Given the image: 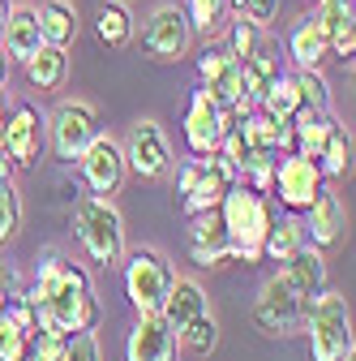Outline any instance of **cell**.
Masks as SVG:
<instances>
[{"label":"cell","instance_id":"cell-20","mask_svg":"<svg viewBox=\"0 0 356 361\" xmlns=\"http://www.w3.org/2000/svg\"><path fill=\"white\" fill-rule=\"evenodd\" d=\"M210 305H206V293H202V284L198 280H185V276H172V284H167V297H163V305H159V314L181 331L189 319H198V314H206Z\"/></svg>","mask_w":356,"mask_h":361},{"label":"cell","instance_id":"cell-41","mask_svg":"<svg viewBox=\"0 0 356 361\" xmlns=\"http://www.w3.org/2000/svg\"><path fill=\"white\" fill-rule=\"evenodd\" d=\"M9 82V56H5V48H0V86Z\"/></svg>","mask_w":356,"mask_h":361},{"label":"cell","instance_id":"cell-10","mask_svg":"<svg viewBox=\"0 0 356 361\" xmlns=\"http://www.w3.org/2000/svg\"><path fill=\"white\" fill-rule=\"evenodd\" d=\"M322 190H326V176H322L318 159H309L300 151L279 155V164H275V190L271 194H279V202L288 211H305Z\"/></svg>","mask_w":356,"mask_h":361},{"label":"cell","instance_id":"cell-14","mask_svg":"<svg viewBox=\"0 0 356 361\" xmlns=\"http://www.w3.org/2000/svg\"><path fill=\"white\" fill-rule=\"evenodd\" d=\"M189 43H193V26H189L185 9H176V5H159L142 30V48L155 61H181L189 52Z\"/></svg>","mask_w":356,"mask_h":361},{"label":"cell","instance_id":"cell-29","mask_svg":"<svg viewBox=\"0 0 356 361\" xmlns=\"http://www.w3.org/2000/svg\"><path fill=\"white\" fill-rule=\"evenodd\" d=\"M262 112H271V116H292L300 108V90H296V78H271L262 90V99H258Z\"/></svg>","mask_w":356,"mask_h":361},{"label":"cell","instance_id":"cell-44","mask_svg":"<svg viewBox=\"0 0 356 361\" xmlns=\"http://www.w3.org/2000/svg\"><path fill=\"white\" fill-rule=\"evenodd\" d=\"M0 125H5V99H0Z\"/></svg>","mask_w":356,"mask_h":361},{"label":"cell","instance_id":"cell-6","mask_svg":"<svg viewBox=\"0 0 356 361\" xmlns=\"http://www.w3.org/2000/svg\"><path fill=\"white\" fill-rule=\"evenodd\" d=\"M120 267H125V297H129V305L138 314H155L163 305V297H167L172 276H176L172 262L159 250L142 245V250H125Z\"/></svg>","mask_w":356,"mask_h":361},{"label":"cell","instance_id":"cell-19","mask_svg":"<svg viewBox=\"0 0 356 361\" xmlns=\"http://www.w3.org/2000/svg\"><path fill=\"white\" fill-rule=\"evenodd\" d=\"M284 280H288L305 301H314V297L326 288V258H322V250L300 245V250L284 262Z\"/></svg>","mask_w":356,"mask_h":361},{"label":"cell","instance_id":"cell-16","mask_svg":"<svg viewBox=\"0 0 356 361\" xmlns=\"http://www.w3.org/2000/svg\"><path fill=\"white\" fill-rule=\"evenodd\" d=\"M189 258L198 267H224L232 258V241H228L224 219H219V207L189 215Z\"/></svg>","mask_w":356,"mask_h":361},{"label":"cell","instance_id":"cell-25","mask_svg":"<svg viewBox=\"0 0 356 361\" xmlns=\"http://www.w3.org/2000/svg\"><path fill=\"white\" fill-rule=\"evenodd\" d=\"M288 52H292V61H296L300 69H318V65L331 56L318 18H300V22H296V30H292V39H288Z\"/></svg>","mask_w":356,"mask_h":361},{"label":"cell","instance_id":"cell-37","mask_svg":"<svg viewBox=\"0 0 356 361\" xmlns=\"http://www.w3.org/2000/svg\"><path fill=\"white\" fill-rule=\"evenodd\" d=\"M258 48H262V26H253V22L241 18V22L232 26V56H236V61H249Z\"/></svg>","mask_w":356,"mask_h":361},{"label":"cell","instance_id":"cell-23","mask_svg":"<svg viewBox=\"0 0 356 361\" xmlns=\"http://www.w3.org/2000/svg\"><path fill=\"white\" fill-rule=\"evenodd\" d=\"M22 65H26L30 86H39V90H61V86H65V78H69V48L43 43V48H39L34 56H26Z\"/></svg>","mask_w":356,"mask_h":361},{"label":"cell","instance_id":"cell-18","mask_svg":"<svg viewBox=\"0 0 356 361\" xmlns=\"http://www.w3.org/2000/svg\"><path fill=\"white\" fill-rule=\"evenodd\" d=\"M339 237H343V207L331 190H322L305 207V241L314 250H331V245H339Z\"/></svg>","mask_w":356,"mask_h":361},{"label":"cell","instance_id":"cell-26","mask_svg":"<svg viewBox=\"0 0 356 361\" xmlns=\"http://www.w3.org/2000/svg\"><path fill=\"white\" fill-rule=\"evenodd\" d=\"M300 245H309V241H305V224H300L296 215H275L271 233H266V241H262V258L288 262Z\"/></svg>","mask_w":356,"mask_h":361},{"label":"cell","instance_id":"cell-39","mask_svg":"<svg viewBox=\"0 0 356 361\" xmlns=\"http://www.w3.org/2000/svg\"><path fill=\"white\" fill-rule=\"evenodd\" d=\"M279 5H284V0H241L236 9H241V18H245V22H253V26H262V30H266V26L279 18Z\"/></svg>","mask_w":356,"mask_h":361},{"label":"cell","instance_id":"cell-31","mask_svg":"<svg viewBox=\"0 0 356 361\" xmlns=\"http://www.w3.org/2000/svg\"><path fill=\"white\" fill-rule=\"evenodd\" d=\"M18 228H22V194L13 185V176H5L0 180V245L13 241Z\"/></svg>","mask_w":356,"mask_h":361},{"label":"cell","instance_id":"cell-32","mask_svg":"<svg viewBox=\"0 0 356 361\" xmlns=\"http://www.w3.org/2000/svg\"><path fill=\"white\" fill-rule=\"evenodd\" d=\"M296 90H300V104L305 108H331V86L318 69H300L296 73Z\"/></svg>","mask_w":356,"mask_h":361},{"label":"cell","instance_id":"cell-35","mask_svg":"<svg viewBox=\"0 0 356 361\" xmlns=\"http://www.w3.org/2000/svg\"><path fill=\"white\" fill-rule=\"evenodd\" d=\"M26 344H30V336L0 314V361H26Z\"/></svg>","mask_w":356,"mask_h":361},{"label":"cell","instance_id":"cell-28","mask_svg":"<svg viewBox=\"0 0 356 361\" xmlns=\"http://www.w3.org/2000/svg\"><path fill=\"white\" fill-rule=\"evenodd\" d=\"M95 30L99 39L108 43V48H129V39H133V18H129V5H116V0H108V5L99 9L95 18Z\"/></svg>","mask_w":356,"mask_h":361},{"label":"cell","instance_id":"cell-22","mask_svg":"<svg viewBox=\"0 0 356 361\" xmlns=\"http://www.w3.org/2000/svg\"><path fill=\"white\" fill-rule=\"evenodd\" d=\"M339 121L331 116V108H296L292 112V133H296V151L300 155H309V159H318V151H322V142L331 138V129H335Z\"/></svg>","mask_w":356,"mask_h":361},{"label":"cell","instance_id":"cell-1","mask_svg":"<svg viewBox=\"0 0 356 361\" xmlns=\"http://www.w3.org/2000/svg\"><path fill=\"white\" fill-rule=\"evenodd\" d=\"M34 314L39 331L52 336H73L99 323V301H95V284L91 271L82 262L65 258L61 250H43L34 262V284L22 288Z\"/></svg>","mask_w":356,"mask_h":361},{"label":"cell","instance_id":"cell-11","mask_svg":"<svg viewBox=\"0 0 356 361\" xmlns=\"http://www.w3.org/2000/svg\"><path fill=\"white\" fill-rule=\"evenodd\" d=\"M120 151H125V168H133L146 180H159L172 172V142H167L159 121H138L129 129V142Z\"/></svg>","mask_w":356,"mask_h":361},{"label":"cell","instance_id":"cell-24","mask_svg":"<svg viewBox=\"0 0 356 361\" xmlns=\"http://www.w3.org/2000/svg\"><path fill=\"white\" fill-rule=\"evenodd\" d=\"M39 18V30H43V43H56V48H69L77 39V9L69 0H43L34 9Z\"/></svg>","mask_w":356,"mask_h":361},{"label":"cell","instance_id":"cell-34","mask_svg":"<svg viewBox=\"0 0 356 361\" xmlns=\"http://www.w3.org/2000/svg\"><path fill=\"white\" fill-rule=\"evenodd\" d=\"M65 336H52V331H34L30 344H26V361H65Z\"/></svg>","mask_w":356,"mask_h":361},{"label":"cell","instance_id":"cell-9","mask_svg":"<svg viewBox=\"0 0 356 361\" xmlns=\"http://www.w3.org/2000/svg\"><path fill=\"white\" fill-rule=\"evenodd\" d=\"M0 151L13 168H30L43 151H48V121L39 116L34 104H13L0 125Z\"/></svg>","mask_w":356,"mask_h":361},{"label":"cell","instance_id":"cell-5","mask_svg":"<svg viewBox=\"0 0 356 361\" xmlns=\"http://www.w3.org/2000/svg\"><path fill=\"white\" fill-rule=\"evenodd\" d=\"M241 180L236 164L224 159V155H198V159H185L176 168V194H181V211L193 215V211H210L224 202V194Z\"/></svg>","mask_w":356,"mask_h":361},{"label":"cell","instance_id":"cell-7","mask_svg":"<svg viewBox=\"0 0 356 361\" xmlns=\"http://www.w3.org/2000/svg\"><path fill=\"white\" fill-rule=\"evenodd\" d=\"M305 310H309V301L284 280V271H279V276H271V280L262 284V293L253 301V327L262 336L284 340V336H292V331L305 327Z\"/></svg>","mask_w":356,"mask_h":361},{"label":"cell","instance_id":"cell-4","mask_svg":"<svg viewBox=\"0 0 356 361\" xmlns=\"http://www.w3.org/2000/svg\"><path fill=\"white\" fill-rule=\"evenodd\" d=\"M305 336H309V361H343V353L352 348L348 297L322 288L305 310Z\"/></svg>","mask_w":356,"mask_h":361},{"label":"cell","instance_id":"cell-2","mask_svg":"<svg viewBox=\"0 0 356 361\" xmlns=\"http://www.w3.org/2000/svg\"><path fill=\"white\" fill-rule=\"evenodd\" d=\"M275 215L279 211H275L271 194L249 190L245 180H236V185L224 194V202H219V219H224V228H228L236 262H262V241H266V233H271Z\"/></svg>","mask_w":356,"mask_h":361},{"label":"cell","instance_id":"cell-43","mask_svg":"<svg viewBox=\"0 0 356 361\" xmlns=\"http://www.w3.org/2000/svg\"><path fill=\"white\" fill-rule=\"evenodd\" d=\"M5 18H9V0H0V30H5Z\"/></svg>","mask_w":356,"mask_h":361},{"label":"cell","instance_id":"cell-27","mask_svg":"<svg viewBox=\"0 0 356 361\" xmlns=\"http://www.w3.org/2000/svg\"><path fill=\"white\" fill-rule=\"evenodd\" d=\"M318 168H322L326 180L348 176V168H352V133H348L343 125H335V129H331V138L322 142V151H318Z\"/></svg>","mask_w":356,"mask_h":361},{"label":"cell","instance_id":"cell-38","mask_svg":"<svg viewBox=\"0 0 356 361\" xmlns=\"http://www.w3.org/2000/svg\"><path fill=\"white\" fill-rule=\"evenodd\" d=\"M236 65V56L232 52H219V48H206L202 56H198V78H202V86H210L215 78H224L228 69Z\"/></svg>","mask_w":356,"mask_h":361},{"label":"cell","instance_id":"cell-15","mask_svg":"<svg viewBox=\"0 0 356 361\" xmlns=\"http://www.w3.org/2000/svg\"><path fill=\"white\" fill-rule=\"evenodd\" d=\"M176 327L163 319V314H138V323H133L129 340H125V361H176Z\"/></svg>","mask_w":356,"mask_h":361},{"label":"cell","instance_id":"cell-45","mask_svg":"<svg viewBox=\"0 0 356 361\" xmlns=\"http://www.w3.org/2000/svg\"><path fill=\"white\" fill-rule=\"evenodd\" d=\"M116 5H133V0H116Z\"/></svg>","mask_w":356,"mask_h":361},{"label":"cell","instance_id":"cell-33","mask_svg":"<svg viewBox=\"0 0 356 361\" xmlns=\"http://www.w3.org/2000/svg\"><path fill=\"white\" fill-rule=\"evenodd\" d=\"M232 5H228V0H189V9H185V18H189V26L193 30H215L219 22H224V13H228Z\"/></svg>","mask_w":356,"mask_h":361},{"label":"cell","instance_id":"cell-13","mask_svg":"<svg viewBox=\"0 0 356 361\" xmlns=\"http://www.w3.org/2000/svg\"><path fill=\"white\" fill-rule=\"evenodd\" d=\"M77 168H82L86 190H91L95 198H112V194L125 185V172H129V168H125V151H120V142L108 138V133H99V138L82 151Z\"/></svg>","mask_w":356,"mask_h":361},{"label":"cell","instance_id":"cell-42","mask_svg":"<svg viewBox=\"0 0 356 361\" xmlns=\"http://www.w3.org/2000/svg\"><path fill=\"white\" fill-rule=\"evenodd\" d=\"M5 176H13V164L5 159V151H0V180H5Z\"/></svg>","mask_w":356,"mask_h":361},{"label":"cell","instance_id":"cell-17","mask_svg":"<svg viewBox=\"0 0 356 361\" xmlns=\"http://www.w3.org/2000/svg\"><path fill=\"white\" fill-rule=\"evenodd\" d=\"M318 26L326 35V52L339 61H352V52H356V5L352 0H322Z\"/></svg>","mask_w":356,"mask_h":361},{"label":"cell","instance_id":"cell-3","mask_svg":"<svg viewBox=\"0 0 356 361\" xmlns=\"http://www.w3.org/2000/svg\"><path fill=\"white\" fill-rule=\"evenodd\" d=\"M69 219H73V237L82 241L86 258L95 267H103V271L120 267V258H125V219H120L112 198L77 194L69 202Z\"/></svg>","mask_w":356,"mask_h":361},{"label":"cell","instance_id":"cell-12","mask_svg":"<svg viewBox=\"0 0 356 361\" xmlns=\"http://www.w3.org/2000/svg\"><path fill=\"white\" fill-rule=\"evenodd\" d=\"M232 125H236V116L224 104H215L206 90H193V104H189V116H185V147L193 155H215Z\"/></svg>","mask_w":356,"mask_h":361},{"label":"cell","instance_id":"cell-30","mask_svg":"<svg viewBox=\"0 0 356 361\" xmlns=\"http://www.w3.org/2000/svg\"><path fill=\"white\" fill-rule=\"evenodd\" d=\"M176 340H181V348H189V353H198V357L215 353V344H219V327H215V319H210V310L198 314V319H189L181 331H176Z\"/></svg>","mask_w":356,"mask_h":361},{"label":"cell","instance_id":"cell-40","mask_svg":"<svg viewBox=\"0 0 356 361\" xmlns=\"http://www.w3.org/2000/svg\"><path fill=\"white\" fill-rule=\"evenodd\" d=\"M13 293H22L18 271H13V267H0V297H13Z\"/></svg>","mask_w":356,"mask_h":361},{"label":"cell","instance_id":"cell-8","mask_svg":"<svg viewBox=\"0 0 356 361\" xmlns=\"http://www.w3.org/2000/svg\"><path fill=\"white\" fill-rule=\"evenodd\" d=\"M48 133H52L56 159L61 164H77L82 151L99 138V112L86 99H65V104H56V112L48 121Z\"/></svg>","mask_w":356,"mask_h":361},{"label":"cell","instance_id":"cell-36","mask_svg":"<svg viewBox=\"0 0 356 361\" xmlns=\"http://www.w3.org/2000/svg\"><path fill=\"white\" fill-rule=\"evenodd\" d=\"M65 348H69L65 361H99V336H95V327L65 336Z\"/></svg>","mask_w":356,"mask_h":361},{"label":"cell","instance_id":"cell-47","mask_svg":"<svg viewBox=\"0 0 356 361\" xmlns=\"http://www.w3.org/2000/svg\"><path fill=\"white\" fill-rule=\"evenodd\" d=\"M318 5H322V0H318Z\"/></svg>","mask_w":356,"mask_h":361},{"label":"cell","instance_id":"cell-21","mask_svg":"<svg viewBox=\"0 0 356 361\" xmlns=\"http://www.w3.org/2000/svg\"><path fill=\"white\" fill-rule=\"evenodd\" d=\"M0 48H5L9 61H26L43 48V30H39L34 9H9L5 30H0Z\"/></svg>","mask_w":356,"mask_h":361},{"label":"cell","instance_id":"cell-46","mask_svg":"<svg viewBox=\"0 0 356 361\" xmlns=\"http://www.w3.org/2000/svg\"><path fill=\"white\" fill-rule=\"evenodd\" d=\"M228 5H241V0H228Z\"/></svg>","mask_w":356,"mask_h":361}]
</instances>
